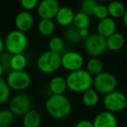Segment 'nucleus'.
<instances>
[{"mask_svg": "<svg viewBox=\"0 0 127 127\" xmlns=\"http://www.w3.org/2000/svg\"><path fill=\"white\" fill-rule=\"evenodd\" d=\"M56 24L53 19H40L37 24V31L42 36L50 37L55 32Z\"/></svg>", "mask_w": 127, "mask_h": 127, "instance_id": "obj_21", "label": "nucleus"}, {"mask_svg": "<svg viewBox=\"0 0 127 127\" xmlns=\"http://www.w3.org/2000/svg\"><path fill=\"white\" fill-rule=\"evenodd\" d=\"M125 36L120 32H114L106 38L107 50L111 51H118L125 46Z\"/></svg>", "mask_w": 127, "mask_h": 127, "instance_id": "obj_17", "label": "nucleus"}, {"mask_svg": "<svg viewBox=\"0 0 127 127\" xmlns=\"http://www.w3.org/2000/svg\"><path fill=\"white\" fill-rule=\"evenodd\" d=\"M34 18L28 11H22L17 14L15 18V26L20 32H27L33 27Z\"/></svg>", "mask_w": 127, "mask_h": 127, "instance_id": "obj_12", "label": "nucleus"}, {"mask_svg": "<svg viewBox=\"0 0 127 127\" xmlns=\"http://www.w3.org/2000/svg\"><path fill=\"white\" fill-rule=\"evenodd\" d=\"M104 65L99 58L96 57H92L86 63V71L92 75V77L99 74L103 71Z\"/></svg>", "mask_w": 127, "mask_h": 127, "instance_id": "obj_23", "label": "nucleus"}, {"mask_svg": "<svg viewBox=\"0 0 127 127\" xmlns=\"http://www.w3.org/2000/svg\"><path fill=\"white\" fill-rule=\"evenodd\" d=\"M9 109L15 116H24L32 109V101L30 97L22 92L16 93L10 98Z\"/></svg>", "mask_w": 127, "mask_h": 127, "instance_id": "obj_9", "label": "nucleus"}, {"mask_svg": "<svg viewBox=\"0 0 127 127\" xmlns=\"http://www.w3.org/2000/svg\"><path fill=\"white\" fill-rule=\"evenodd\" d=\"M4 68H3L2 64H0V78H3L2 77H3V75H4Z\"/></svg>", "mask_w": 127, "mask_h": 127, "instance_id": "obj_37", "label": "nucleus"}, {"mask_svg": "<svg viewBox=\"0 0 127 127\" xmlns=\"http://www.w3.org/2000/svg\"><path fill=\"white\" fill-rule=\"evenodd\" d=\"M37 67L44 74L57 72L61 68V54L51 51L41 53L37 59Z\"/></svg>", "mask_w": 127, "mask_h": 127, "instance_id": "obj_4", "label": "nucleus"}, {"mask_svg": "<svg viewBox=\"0 0 127 127\" xmlns=\"http://www.w3.org/2000/svg\"><path fill=\"white\" fill-rule=\"evenodd\" d=\"M127 97L125 93L119 91H113L104 95L103 99V104L106 111L110 112H118L125 109Z\"/></svg>", "mask_w": 127, "mask_h": 127, "instance_id": "obj_8", "label": "nucleus"}, {"mask_svg": "<svg viewBox=\"0 0 127 127\" xmlns=\"http://www.w3.org/2000/svg\"><path fill=\"white\" fill-rule=\"evenodd\" d=\"M84 64V57L78 51H67L61 55V67L69 72L82 69Z\"/></svg>", "mask_w": 127, "mask_h": 127, "instance_id": "obj_10", "label": "nucleus"}, {"mask_svg": "<svg viewBox=\"0 0 127 127\" xmlns=\"http://www.w3.org/2000/svg\"><path fill=\"white\" fill-rule=\"evenodd\" d=\"M122 19H123V23L125 25V27L127 28V9L125 10V12L124 14V16L122 17Z\"/></svg>", "mask_w": 127, "mask_h": 127, "instance_id": "obj_36", "label": "nucleus"}, {"mask_svg": "<svg viewBox=\"0 0 127 127\" xmlns=\"http://www.w3.org/2000/svg\"><path fill=\"white\" fill-rule=\"evenodd\" d=\"M74 127H93L92 122L88 119H82L79 120L78 123L75 125Z\"/></svg>", "mask_w": 127, "mask_h": 127, "instance_id": "obj_33", "label": "nucleus"}, {"mask_svg": "<svg viewBox=\"0 0 127 127\" xmlns=\"http://www.w3.org/2000/svg\"><path fill=\"white\" fill-rule=\"evenodd\" d=\"M45 111L55 119H63L72 111V104L64 95H51L45 102Z\"/></svg>", "mask_w": 127, "mask_h": 127, "instance_id": "obj_1", "label": "nucleus"}, {"mask_svg": "<svg viewBox=\"0 0 127 127\" xmlns=\"http://www.w3.org/2000/svg\"><path fill=\"white\" fill-rule=\"evenodd\" d=\"M0 127H11V125H5V126H0Z\"/></svg>", "mask_w": 127, "mask_h": 127, "instance_id": "obj_40", "label": "nucleus"}, {"mask_svg": "<svg viewBox=\"0 0 127 127\" xmlns=\"http://www.w3.org/2000/svg\"><path fill=\"white\" fill-rule=\"evenodd\" d=\"M96 18H97L98 20L104 19V18L109 17V13H108V10H107V6L104 5V4H98L96 5L95 9L93 11V15Z\"/></svg>", "mask_w": 127, "mask_h": 127, "instance_id": "obj_30", "label": "nucleus"}, {"mask_svg": "<svg viewBox=\"0 0 127 127\" xmlns=\"http://www.w3.org/2000/svg\"><path fill=\"white\" fill-rule=\"evenodd\" d=\"M84 48L89 56L98 58L107 51L106 38L97 33L90 34L84 39Z\"/></svg>", "mask_w": 127, "mask_h": 127, "instance_id": "obj_6", "label": "nucleus"}, {"mask_svg": "<svg viewBox=\"0 0 127 127\" xmlns=\"http://www.w3.org/2000/svg\"><path fill=\"white\" fill-rule=\"evenodd\" d=\"M109 17L112 18H120L124 16L125 12V6L122 2L118 0H112L108 3L107 5Z\"/></svg>", "mask_w": 127, "mask_h": 127, "instance_id": "obj_19", "label": "nucleus"}, {"mask_svg": "<svg viewBox=\"0 0 127 127\" xmlns=\"http://www.w3.org/2000/svg\"><path fill=\"white\" fill-rule=\"evenodd\" d=\"M117 86H118V79L116 76L111 72L103 71L99 74L93 77L92 87L99 94L106 95L116 90Z\"/></svg>", "mask_w": 127, "mask_h": 127, "instance_id": "obj_5", "label": "nucleus"}, {"mask_svg": "<svg viewBox=\"0 0 127 127\" xmlns=\"http://www.w3.org/2000/svg\"><path fill=\"white\" fill-rule=\"evenodd\" d=\"M125 109L127 110V102H126V104H125Z\"/></svg>", "mask_w": 127, "mask_h": 127, "instance_id": "obj_41", "label": "nucleus"}, {"mask_svg": "<svg viewBox=\"0 0 127 127\" xmlns=\"http://www.w3.org/2000/svg\"><path fill=\"white\" fill-rule=\"evenodd\" d=\"M82 102L86 107H95L99 102V93L92 87L82 93Z\"/></svg>", "mask_w": 127, "mask_h": 127, "instance_id": "obj_20", "label": "nucleus"}, {"mask_svg": "<svg viewBox=\"0 0 127 127\" xmlns=\"http://www.w3.org/2000/svg\"><path fill=\"white\" fill-rule=\"evenodd\" d=\"M38 3V0H20V4L24 11H28L37 8Z\"/></svg>", "mask_w": 127, "mask_h": 127, "instance_id": "obj_32", "label": "nucleus"}, {"mask_svg": "<svg viewBox=\"0 0 127 127\" xmlns=\"http://www.w3.org/2000/svg\"><path fill=\"white\" fill-rule=\"evenodd\" d=\"M64 37L68 42L74 43V44L78 43L79 41L82 40L81 37L79 35V30L73 25L67 27V29L64 32Z\"/></svg>", "mask_w": 127, "mask_h": 127, "instance_id": "obj_27", "label": "nucleus"}, {"mask_svg": "<svg viewBox=\"0 0 127 127\" xmlns=\"http://www.w3.org/2000/svg\"><path fill=\"white\" fill-rule=\"evenodd\" d=\"M10 66L11 71H24L27 66V58L24 53L11 56Z\"/></svg>", "mask_w": 127, "mask_h": 127, "instance_id": "obj_22", "label": "nucleus"}, {"mask_svg": "<svg viewBox=\"0 0 127 127\" xmlns=\"http://www.w3.org/2000/svg\"><path fill=\"white\" fill-rule=\"evenodd\" d=\"M59 8L58 0H41L37 6V13L41 19H53Z\"/></svg>", "mask_w": 127, "mask_h": 127, "instance_id": "obj_11", "label": "nucleus"}, {"mask_svg": "<svg viewBox=\"0 0 127 127\" xmlns=\"http://www.w3.org/2000/svg\"><path fill=\"white\" fill-rule=\"evenodd\" d=\"M14 118L15 115L9 108L0 110V126L11 125L14 121Z\"/></svg>", "mask_w": 127, "mask_h": 127, "instance_id": "obj_28", "label": "nucleus"}, {"mask_svg": "<svg viewBox=\"0 0 127 127\" xmlns=\"http://www.w3.org/2000/svg\"><path fill=\"white\" fill-rule=\"evenodd\" d=\"M11 90L16 92H23L29 88L32 84V78L27 71H11L8 72L5 79Z\"/></svg>", "mask_w": 127, "mask_h": 127, "instance_id": "obj_7", "label": "nucleus"}, {"mask_svg": "<svg viewBox=\"0 0 127 127\" xmlns=\"http://www.w3.org/2000/svg\"><path fill=\"white\" fill-rule=\"evenodd\" d=\"M65 79L68 90L74 93H83L93 85V77L83 68L69 72Z\"/></svg>", "mask_w": 127, "mask_h": 127, "instance_id": "obj_2", "label": "nucleus"}, {"mask_svg": "<svg viewBox=\"0 0 127 127\" xmlns=\"http://www.w3.org/2000/svg\"><path fill=\"white\" fill-rule=\"evenodd\" d=\"M125 59H126V62H127V50H126V52H125Z\"/></svg>", "mask_w": 127, "mask_h": 127, "instance_id": "obj_39", "label": "nucleus"}, {"mask_svg": "<svg viewBox=\"0 0 127 127\" xmlns=\"http://www.w3.org/2000/svg\"><path fill=\"white\" fill-rule=\"evenodd\" d=\"M4 50L11 55L25 53L28 47V37L25 32L18 30L11 31L4 39Z\"/></svg>", "mask_w": 127, "mask_h": 127, "instance_id": "obj_3", "label": "nucleus"}, {"mask_svg": "<svg viewBox=\"0 0 127 127\" xmlns=\"http://www.w3.org/2000/svg\"><path fill=\"white\" fill-rule=\"evenodd\" d=\"M48 48L49 51L60 53L64 48V40L59 36H53L50 38Z\"/></svg>", "mask_w": 127, "mask_h": 127, "instance_id": "obj_26", "label": "nucleus"}, {"mask_svg": "<svg viewBox=\"0 0 127 127\" xmlns=\"http://www.w3.org/2000/svg\"><path fill=\"white\" fill-rule=\"evenodd\" d=\"M75 12L69 6H60L59 10L55 16V20L59 25L63 27H68L72 25Z\"/></svg>", "mask_w": 127, "mask_h": 127, "instance_id": "obj_14", "label": "nucleus"}, {"mask_svg": "<svg viewBox=\"0 0 127 127\" xmlns=\"http://www.w3.org/2000/svg\"><path fill=\"white\" fill-rule=\"evenodd\" d=\"M11 55L10 53H4L0 54V64H2L3 68L4 70V72L7 71H11V66H10V59H11Z\"/></svg>", "mask_w": 127, "mask_h": 127, "instance_id": "obj_31", "label": "nucleus"}, {"mask_svg": "<svg viewBox=\"0 0 127 127\" xmlns=\"http://www.w3.org/2000/svg\"><path fill=\"white\" fill-rule=\"evenodd\" d=\"M22 119L24 127H39L41 125L42 118L39 112L36 110L31 109L25 113Z\"/></svg>", "mask_w": 127, "mask_h": 127, "instance_id": "obj_18", "label": "nucleus"}, {"mask_svg": "<svg viewBox=\"0 0 127 127\" xmlns=\"http://www.w3.org/2000/svg\"><path fill=\"white\" fill-rule=\"evenodd\" d=\"M91 25V18L87 14L84 13L83 11H78L75 13L74 18H73L72 25L78 28V30L80 29H88Z\"/></svg>", "mask_w": 127, "mask_h": 127, "instance_id": "obj_24", "label": "nucleus"}, {"mask_svg": "<svg viewBox=\"0 0 127 127\" xmlns=\"http://www.w3.org/2000/svg\"><path fill=\"white\" fill-rule=\"evenodd\" d=\"M97 4L98 3L96 0H83L81 4H80L81 11H83L84 13H85L90 17L92 16L93 11Z\"/></svg>", "mask_w": 127, "mask_h": 127, "instance_id": "obj_29", "label": "nucleus"}, {"mask_svg": "<svg viewBox=\"0 0 127 127\" xmlns=\"http://www.w3.org/2000/svg\"><path fill=\"white\" fill-rule=\"evenodd\" d=\"M11 90L4 78H0V106L4 105L11 98Z\"/></svg>", "mask_w": 127, "mask_h": 127, "instance_id": "obj_25", "label": "nucleus"}, {"mask_svg": "<svg viewBox=\"0 0 127 127\" xmlns=\"http://www.w3.org/2000/svg\"><path fill=\"white\" fill-rule=\"evenodd\" d=\"M97 3H101V4H103V3H105V2H107L108 0H96Z\"/></svg>", "mask_w": 127, "mask_h": 127, "instance_id": "obj_38", "label": "nucleus"}, {"mask_svg": "<svg viewBox=\"0 0 127 127\" xmlns=\"http://www.w3.org/2000/svg\"><path fill=\"white\" fill-rule=\"evenodd\" d=\"M4 51V41L0 37V54H2Z\"/></svg>", "mask_w": 127, "mask_h": 127, "instance_id": "obj_35", "label": "nucleus"}, {"mask_svg": "<svg viewBox=\"0 0 127 127\" xmlns=\"http://www.w3.org/2000/svg\"><path fill=\"white\" fill-rule=\"evenodd\" d=\"M92 125L93 127H118V121L114 113L104 111L94 118Z\"/></svg>", "mask_w": 127, "mask_h": 127, "instance_id": "obj_13", "label": "nucleus"}, {"mask_svg": "<svg viewBox=\"0 0 127 127\" xmlns=\"http://www.w3.org/2000/svg\"><path fill=\"white\" fill-rule=\"evenodd\" d=\"M90 31L89 29H80L79 30V35L82 39H85L90 35Z\"/></svg>", "mask_w": 127, "mask_h": 127, "instance_id": "obj_34", "label": "nucleus"}, {"mask_svg": "<svg viewBox=\"0 0 127 127\" xmlns=\"http://www.w3.org/2000/svg\"><path fill=\"white\" fill-rule=\"evenodd\" d=\"M116 22H115L114 18H111V17H107L104 19L99 20L97 25V33L104 38H107L109 36L116 32Z\"/></svg>", "mask_w": 127, "mask_h": 127, "instance_id": "obj_15", "label": "nucleus"}, {"mask_svg": "<svg viewBox=\"0 0 127 127\" xmlns=\"http://www.w3.org/2000/svg\"><path fill=\"white\" fill-rule=\"evenodd\" d=\"M49 89L54 95H64L68 90L65 78L62 76H55L50 80Z\"/></svg>", "mask_w": 127, "mask_h": 127, "instance_id": "obj_16", "label": "nucleus"}]
</instances>
